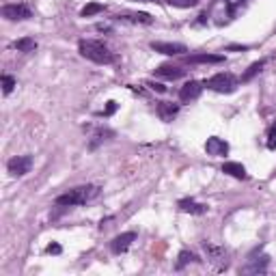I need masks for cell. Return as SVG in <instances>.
Instances as JSON below:
<instances>
[{"instance_id":"1","label":"cell","mask_w":276,"mask_h":276,"mask_svg":"<svg viewBox=\"0 0 276 276\" xmlns=\"http://www.w3.org/2000/svg\"><path fill=\"white\" fill-rule=\"evenodd\" d=\"M78 52H80L84 58H89L97 65H110L117 60V56L112 54L106 43L95 41V39H80V43H78Z\"/></svg>"},{"instance_id":"2","label":"cell","mask_w":276,"mask_h":276,"mask_svg":"<svg viewBox=\"0 0 276 276\" xmlns=\"http://www.w3.org/2000/svg\"><path fill=\"white\" fill-rule=\"evenodd\" d=\"M99 194V188L97 186H78V188H72L67 190L65 194H58L54 198V205L58 207H78V205H86L89 201H93L95 196Z\"/></svg>"},{"instance_id":"3","label":"cell","mask_w":276,"mask_h":276,"mask_svg":"<svg viewBox=\"0 0 276 276\" xmlns=\"http://www.w3.org/2000/svg\"><path fill=\"white\" fill-rule=\"evenodd\" d=\"M239 5H242V0H216L212 5L210 17H214V24L224 26L233 20V15H235Z\"/></svg>"},{"instance_id":"4","label":"cell","mask_w":276,"mask_h":276,"mask_svg":"<svg viewBox=\"0 0 276 276\" xmlns=\"http://www.w3.org/2000/svg\"><path fill=\"white\" fill-rule=\"evenodd\" d=\"M205 86L210 91H216V93H233L237 89V80H235V76L233 74H216L212 78H207L205 80Z\"/></svg>"},{"instance_id":"5","label":"cell","mask_w":276,"mask_h":276,"mask_svg":"<svg viewBox=\"0 0 276 276\" xmlns=\"http://www.w3.org/2000/svg\"><path fill=\"white\" fill-rule=\"evenodd\" d=\"M3 17L5 20H11V22H20V20H28V17H32V11L28 5H5L3 7Z\"/></svg>"},{"instance_id":"6","label":"cell","mask_w":276,"mask_h":276,"mask_svg":"<svg viewBox=\"0 0 276 276\" xmlns=\"http://www.w3.org/2000/svg\"><path fill=\"white\" fill-rule=\"evenodd\" d=\"M30 166H32L30 155H15V158H11V160H9V164H7V168H9V172H11L13 177L26 175V172L30 170Z\"/></svg>"},{"instance_id":"7","label":"cell","mask_w":276,"mask_h":276,"mask_svg":"<svg viewBox=\"0 0 276 276\" xmlns=\"http://www.w3.org/2000/svg\"><path fill=\"white\" fill-rule=\"evenodd\" d=\"M151 50L160 52V54H166V56H179V54H184V52H188L184 43H168V41H153Z\"/></svg>"},{"instance_id":"8","label":"cell","mask_w":276,"mask_h":276,"mask_svg":"<svg viewBox=\"0 0 276 276\" xmlns=\"http://www.w3.org/2000/svg\"><path fill=\"white\" fill-rule=\"evenodd\" d=\"M117 22H125V24H153V17L145 11H125L115 15Z\"/></svg>"},{"instance_id":"9","label":"cell","mask_w":276,"mask_h":276,"mask_svg":"<svg viewBox=\"0 0 276 276\" xmlns=\"http://www.w3.org/2000/svg\"><path fill=\"white\" fill-rule=\"evenodd\" d=\"M136 239V233L134 231H127V233H121V235H117L115 239L110 242V250L115 255H123L125 250L132 246V242Z\"/></svg>"},{"instance_id":"10","label":"cell","mask_w":276,"mask_h":276,"mask_svg":"<svg viewBox=\"0 0 276 276\" xmlns=\"http://www.w3.org/2000/svg\"><path fill=\"white\" fill-rule=\"evenodd\" d=\"M201 91H203V84H201V82L190 80V82H186V84L179 89V99L186 101V104H188V101H194V99L201 97Z\"/></svg>"},{"instance_id":"11","label":"cell","mask_w":276,"mask_h":276,"mask_svg":"<svg viewBox=\"0 0 276 276\" xmlns=\"http://www.w3.org/2000/svg\"><path fill=\"white\" fill-rule=\"evenodd\" d=\"M205 151H207V155H214V158H224V155L229 153V145L224 143L222 138L212 136V138H207V143H205Z\"/></svg>"},{"instance_id":"12","label":"cell","mask_w":276,"mask_h":276,"mask_svg":"<svg viewBox=\"0 0 276 276\" xmlns=\"http://www.w3.org/2000/svg\"><path fill=\"white\" fill-rule=\"evenodd\" d=\"M267 265H270V257L267 255H261L259 259H248V263L242 267V274H263L267 270Z\"/></svg>"},{"instance_id":"13","label":"cell","mask_w":276,"mask_h":276,"mask_svg":"<svg viewBox=\"0 0 276 276\" xmlns=\"http://www.w3.org/2000/svg\"><path fill=\"white\" fill-rule=\"evenodd\" d=\"M155 76L166 78V80H179V78L186 76V69H181L177 65H160L155 69Z\"/></svg>"},{"instance_id":"14","label":"cell","mask_w":276,"mask_h":276,"mask_svg":"<svg viewBox=\"0 0 276 276\" xmlns=\"http://www.w3.org/2000/svg\"><path fill=\"white\" fill-rule=\"evenodd\" d=\"M177 207L184 214H194V216H201V214L207 212V205L196 203V201H192V198H181V201L177 203Z\"/></svg>"},{"instance_id":"15","label":"cell","mask_w":276,"mask_h":276,"mask_svg":"<svg viewBox=\"0 0 276 276\" xmlns=\"http://www.w3.org/2000/svg\"><path fill=\"white\" fill-rule=\"evenodd\" d=\"M177 112H179L177 104H170V101H160L158 104V115H160L162 121H166V123L177 117Z\"/></svg>"},{"instance_id":"16","label":"cell","mask_w":276,"mask_h":276,"mask_svg":"<svg viewBox=\"0 0 276 276\" xmlns=\"http://www.w3.org/2000/svg\"><path fill=\"white\" fill-rule=\"evenodd\" d=\"M222 172H224V175L235 177V179H246V177H248L246 168L242 166L239 162H224V164H222Z\"/></svg>"},{"instance_id":"17","label":"cell","mask_w":276,"mask_h":276,"mask_svg":"<svg viewBox=\"0 0 276 276\" xmlns=\"http://www.w3.org/2000/svg\"><path fill=\"white\" fill-rule=\"evenodd\" d=\"M203 248H205L207 259H210V261H214V263H220V261H224V263H227V253H224V248H220V246H214V244H205Z\"/></svg>"},{"instance_id":"18","label":"cell","mask_w":276,"mask_h":276,"mask_svg":"<svg viewBox=\"0 0 276 276\" xmlns=\"http://www.w3.org/2000/svg\"><path fill=\"white\" fill-rule=\"evenodd\" d=\"M186 60L192 65H196V63H222L224 56L222 54H190V56H186Z\"/></svg>"},{"instance_id":"19","label":"cell","mask_w":276,"mask_h":276,"mask_svg":"<svg viewBox=\"0 0 276 276\" xmlns=\"http://www.w3.org/2000/svg\"><path fill=\"white\" fill-rule=\"evenodd\" d=\"M13 48L17 52H34L37 50V41H34L32 37H22V39H17L13 43Z\"/></svg>"},{"instance_id":"20","label":"cell","mask_w":276,"mask_h":276,"mask_svg":"<svg viewBox=\"0 0 276 276\" xmlns=\"http://www.w3.org/2000/svg\"><path fill=\"white\" fill-rule=\"evenodd\" d=\"M106 11V5H101V3H89L86 5L82 11H80V15L82 17H91V15H97V13H104Z\"/></svg>"},{"instance_id":"21","label":"cell","mask_w":276,"mask_h":276,"mask_svg":"<svg viewBox=\"0 0 276 276\" xmlns=\"http://www.w3.org/2000/svg\"><path fill=\"white\" fill-rule=\"evenodd\" d=\"M263 65H265V60H257V63H253V65L248 67V72L242 76V82H250V80H253V78L263 69Z\"/></svg>"},{"instance_id":"22","label":"cell","mask_w":276,"mask_h":276,"mask_svg":"<svg viewBox=\"0 0 276 276\" xmlns=\"http://www.w3.org/2000/svg\"><path fill=\"white\" fill-rule=\"evenodd\" d=\"M177 259H179V261H177V270H181V267H184L186 263H190V261H198V257L194 253H190V250H181Z\"/></svg>"},{"instance_id":"23","label":"cell","mask_w":276,"mask_h":276,"mask_svg":"<svg viewBox=\"0 0 276 276\" xmlns=\"http://www.w3.org/2000/svg\"><path fill=\"white\" fill-rule=\"evenodd\" d=\"M168 5L177 9H190V7H196L198 0H168Z\"/></svg>"},{"instance_id":"24","label":"cell","mask_w":276,"mask_h":276,"mask_svg":"<svg viewBox=\"0 0 276 276\" xmlns=\"http://www.w3.org/2000/svg\"><path fill=\"white\" fill-rule=\"evenodd\" d=\"M13 89H15V78L5 74V76H3V93H5V95H9Z\"/></svg>"},{"instance_id":"25","label":"cell","mask_w":276,"mask_h":276,"mask_svg":"<svg viewBox=\"0 0 276 276\" xmlns=\"http://www.w3.org/2000/svg\"><path fill=\"white\" fill-rule=\"evenodd\" d=\"M106 136H112V132H110V129H99V132L93 136L95 141L91 143V149H95V147H97V145H99L101 141H106Z\"/></svg>"},{"instance_id":"26","label":"cell","mask_w":276,"mask_h":276,"mask_svg":"<svg viewBox=\"0 0 276 276\" xmlns=\"http://www.w3.org/2000/svg\"><path fill=\"white\" fill-rule=\"evenodd\" d=\"M267 149L276 151V123L267 129Z\"/></svg>"},{"instance_id":"27","label":"cell","mask_w":276,"mask_h":276,"mask_svg":"<svg viewBox=\"0 0 276 276\" xmlns=\"http://www.w3.org/2000/svg\"><path fill=\"white\" fill-rule=\"evenodd\" d=\"M115 110H117V101H108V106H106V110H104L101 115H104V117H110Z\"/></svg>"},{"instance_id":"28","label":"cell","mask_w":276,"mask_h":276,"mask_svg":"<svg viewBox=\"0 0 276 276\" xmlns=\"http://www.w3.org/2000/svg\"><path fill=\"white\" fill-rule=\"evenodd\" d=\"M46 253H48V255H60V246H58V244H50V246L46 248Z\"/></svg>"},{"instance_id":"29","label":"cell","mask_w":276,"mask_h":276,"mask_svg":"<svg viewBox=\"0 0 276 276\" xmlns=\"http://www.w3.org/2000/svg\"><path fill=\"white\" fill-rule=\"evenodd\" d=\"M149 86L153 91H158V93H166V86L164 84H158V82H149Z\"/></svg>"},{"instance_id":"30","label":"cell","mask_w":276,"mask_h":276,"mask_svg":"<svg viewBox=\"0 0 276 276\" xmlns=\"http://www.w3.org/2000/svg\"><path fill=\"white\" fill-rule=\"evenodd\" d=\"M97 30H104V32H110L112 28H110V26H108V24H97Z\"/></svg>"},{"instance_id":"31","label":"cell","mask_w":276,"mask_h":276,"mask_svg":"<svg viewBox=\"0 0 276 276\" xmlns=\"http://www.w3.org/2000/svg\"><path fill=\"white\" fill-rule=\"evenodd\" d=\"M134 3H155V0H134Z\"/></svg>"}]
</instances>
